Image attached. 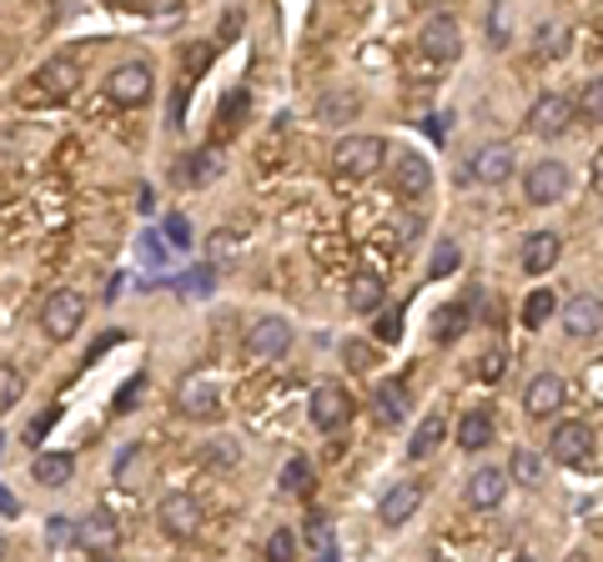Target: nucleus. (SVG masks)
<instances>
[{
  "instance_id": "1",
  "label": "nucleus",
  "mask_w": 603,
  "mask_h": 562,
  "mask_svg": "<svg viewBox=\"0 0 603 562\" xmlns=\"http://www.w3.org/2000/svg\"><path fill=\"white\" fill-rule=\"evenodd\" d=\"M383 156H387L383 136H342L337 152H332V171L342 181H367V176H377Z\"/></svg>"
},
{
  "instance_id": "2",
  "label": "nucleus",
  "mask_w": 603,
  "mask_h": 562,
  "mask_svg": "<svg viewBox=\"0 0 603 562\" xmlns=\"http://www.w3.org/2000/svg\"><path fill=\"white\" fill-rule=\"evenodd\" d=\"M176 412L191 422L221 417V382L211 372H187V377L176 382Z\"/></svg>"
},
{
  "instance_id": "3",
  "label": "nucleus",
  "mask_w": 603,
  "mask_h": 562,
  "mask_svg": "<svg viewBox=\"0 0 603 562\" xmlns=\"http://www.w3.org/2000/svg\"><path fill=\"white\" fill-rule=\"evenodd\" d=\"M81 322H86V296H81V292L61 287V292L45 296V306H41V332L51 336V342H71V336L81 332Z\"/></svg>"
},
{
  "instance_id": "4",
  "label": "nucleus",
  "mask_w": 603,
  "mask_h": 562,
  "mask_svg": "<svg viewBox=\"0 0 603 562\" xmlns=\"http://www.w3.org/2000/svg\"><path fill=\"white\" fill-rule=\"evenodd\" d=\"M241 346H247L252 362H282L292 352V322L287 316H257L247 326V336H241Z\"/></svg>"
},
{
  "instance_id": "5",
  "label": "nucleus",
  "mask_w": 603,
  "mask_h": 562,
  "mask_svg": "<svg viewBox=\"0 0 603 562\" xmlns=\"http://www.w3.org/2000/svg\"><path fill=\"white\" fill-rule=\"evenodd\" d=\"M156 522H162L166 538L191 542L201 532V502L191 498V492H166V498L156 502Z\"/></svg>"
},
{
  "instance_id": "6",
  "label": "nucleus",
  "mask_w": 603,
  "mask_h": 562,
  "mask_svg": "<svg viewBox=\"0 0 603 562\" xmlns=\"http://www.w3.org/2000/svg\"><path fill=\"white\" fill-rule=\"evenodd\" d=\"M106 101L111 106H146L152 101V65L146 61H126V65H116L106 76Z\"/></svg>"
},
{
  "instance_id": "7",
  "label": "nucleus",
  "mask_w": 603,
  "mask_h": 562,
  "mask_svg": "<svg viewBox=\"0 0 603 562\" xmlns=\"http://www.w3.org/2000/svg\"><path fill=\"white\" fill-rule=\"evenodd\" d=\"M417 45H423V55H428V61L453 65V61L462 55V25L453 21L448 11H438V15H428V21H423V31H417Z\"/></svg>"
},
{
  "instance_id": "8",
  "label": "nucleus",
  "mask_w": 603,
  "mask_h": 562,
  "mask_svg": "<svg viewBox=\"0 0 603 562\" xmlns=\"http://www.w3.org/2000/svg\"><path fill=\"white\" fill-rule=\"evenodd\" d=\"M549 457L553 462H563V467H589L593 462V427L589 422H559L553 427V437H549Z\"/></svg>"
},
{
  "instance_id": "9",
  "label": "nucleus",
  "mask_w": 603,
  "mask_h": 562,
  "mask_svg": "<svg viewBox=\"0 0 603 562\" xmlns=\"http://www.w3.org/2000/svg\"><path fill=\"white\" fill-rule=\"evenodd\" d=\"M569 186H573V176H569V166H563V162H533V166H528V176H523V196L533 206L563 201Z\"/></svg>"
},
{
  "instance_id": "10",
  "label": "nucleus",
  "mask_w": 603,
  "mask_h": 562,
  "mask_svg": "<svg viewBox=\"0 0 603 562\" xmlns=\"http://www.w3.org/2000/svg\"><path fill=\"white\" fill-rule=\"evenodd\" d=\"M569 126H573V101L569 96H538L533 101V111H528V131H533L538 140H559V136H569Z\"/></svg>"
},
{
  "instance_id": "11",
  "label": "nucleus",
  "mask_w": 603,
  "mask_h": 562,
  "mask_svg": "<svg viewBox=\"0 0 603 562\" xmlns=\"http://www.w3.org/2000/svg\"><path fill=\"white\" fill-rule=\"evenodd\" d=\"M513 166H518L513 146H508V140H488V146H478V152H472L468 176H472V181H482V186H503L508 176H513Z\"/></svg>"
},
{
  "instance_id": "12",
  "label": "nucleus",
  "mask_w": 603,
  "mask_h": 562,
  "mask_svg": "<svg viewBox=\"0 0 603 562\" xmlns=\"http://www.w3.org/2000/svg\"><path fill=\"white\" fill-rule=\"evenodd\" d=\"M308 417H312L318 433H337V427H347V417H352V397L337 387V382H322L308 402Z\"/></svg>"
},
{
  "instance_id": "13",
  "label": "nucleus",
  "mask_w": 603,
  "mask_h": 562,
  "mask_svg": "<svg viewBox=\"0 0 603 562\" xmlns=\"http://www.w3.org/2000/svg\"><path fill=\"white\" fill-rule=\"evenodd\" d=\"M559 322H563V332H569L573 342H589V336L603 332V302L599 296H589V292L569 296V302L559 306Z\"/></svg>"
},
{
  "instance_id": "14",
  "label": "nucleus",
  "mask_w": 603,
  "mask_h": 562,
  "mask_svg": "<svg viewBox=\"0 0 603 562\" xmlns=\"http://www.w3.org/2000/svg\"><path fill=\"white\" fill-rule=\"evenodd\" d=\"M393 186L397 196H407V201H423V196L433 191V162L417 152H403L393 162Z\"/></svg>"
},
{
  "instance_id": "15",
  "label": "nucleus",
  "mask_w": 603,
  "mask_h": 562,
  "mask_svg": "<svg viewBox=\"0 0 603 562\" xmlns=\"http://www.w3.org/2000/svg\"><path fill=\"white\" fill-rule=\"evenodd\" d=\"M563 377L559 372H538V377H528V387H523V412L528 417H553V412L563 407Z\"/></svg>"
},
{
  "instance_id": "16",
  "label": "nucleus",
  "mask_w": 603,
  "mask_h": 562,
  "mask_svg": "<svg viewBox=\"0 0 603 562\" xmlns=\"http://www.w3.org/2000/svg\"><path fill=\"white\" fill-rule=\"evenodd\" d=\"M462 498H468V508H478V512L503 508V498H508L503 467H478V472L468 477V487H462Z\"/></svg>"
},
{
  "instance_id": "17",
  "label": "nucleus",
  "mask_w": 603,
  "mask_h": 562,
  "mask_svg": "<svg viewBox=\"0 0 603 562\" xmlns=\"http://www.w3.org/2000/svg\"><path fill=\"white\" fill-rule=\"evenodd\" d=\"M417 508H423V482H393L377 502V518H383V528H403Z\"/></svg>"
},
{
  "instance_id": "18",
  "label": "nucleus",
  "mask_w": 603,
  "mask_h": 562,
  "mask_svg": "<svg viewBox=\"0 0 603 562\" xmlns=\"http://www.w3.org/2000/svg\"><path fill=\"white\" fill-rule=\"evenodd\" d=\"M76 542H81L86 552H96V558H111V552L121 548L116 518H111V512H91V518H81V522H76Z\"/></svg>"
},
{
  "instance_id": "19",
  "label": "nucleus",
  "mask_w": 603,
  "mask_h": 562,
  "mask_svg": "<svg viewBox=\"0 0 603 562\" xmlns=\"http://www.w3.org/2000/svg\"><path fill=\"white\" fill-rule=\"evenodd\" d=\"M76 86H81V65L71 55L66 61H45L35 71V96H45V101H66Z\"/></svg>"
},
{
  "instance_id": "20",
  "label": "nucleus",
  "mask_w": 603,
  "mask_h": 562,
  "mask_svg": "<svg viewBox=\"0 0 603 562\" xmlns=\"http://www.w3.org/2000/svg\"><path fill=\"white\" fill-rule=\"evenodd\" d=\"M563 257V237L559 231H533V237H523V271L528 277H543V271H553Z\"/></svg>"
},
{
  "instance_id": "21",
  "label": "nucleus",
  "mask_w": 603,
  "mask_h": 562,
  "mask_svg": "<svg viewBox=\"0 0 603 562\" xmlns=\"http://www.w3.org/2000/svg\"><path fill=\"white\" fill-rule=\"evenodd\" d=\"M373 412H377V422H383V427H403L407 412H413V392H407V382L387 377L383 387L373 392Z\"/></svg>"
},
{
  "instance_id": "22",
  "label": "nucleus",
  "mask_w": 603,
  "mask_h": 562,
  "mask_svg": "<svg viewBox=\"0 0 603 562\" xmlns=\"http://www.w3.org/2000/svg\"><path fill=\"white\" fill-rule=\"evenodd\" d=\"M383 302H387V281L377 277V271H357V277L347 281L352 312H383Z\"/></svg>"
},
{
  "instance_id": "23",
  "label": "nucleus",
  "mask_w": 603,
  "mask_h": 562,
  "mask_svg": "<svg viewBox=\"0 0 603 562\" xmlns=\"http://www.w3.org/2000/svg\"><path fill=\"white\" fill-rule=\"evenodd\" d=\"M488 443H493V412L488 407L462 412V422H458V447L462 452H482Z\"/></svg>"
},
{
  "instance_id": "24",
  "label": "nucleus",
  "mask_w": 603,
  "mask_h": 562,
  "mask_svg": "<svg viewBox=\"0 0 603 562\" xmlns=\"http://www.w3.org/2000/svg\"><path fill=\"white\" fill-rule=\"evenodd\" d=\"M443 433H448V422L438 417V412H428V417H423V427H417L413 433V443H407V457H413V462H423V457H433L443 447Z\"/></svg>"
},
{
  "instance_id": "25",
  "label": "nucleus",
  "mask_w": 603,
  "mask_h": 562,
  "mask_svg": "<svg viewBox=\"0 0 603 562\" xmlns=\"http://www.w3.org/2000/svg\"><path fill=\"white\" fill-rule=\"evenodd\" d=\"M71 472H76V457H66V452H41V457H35V467H31V477L41 487L71 482Z\"/></svg>"
},
{
  "instance_id": "26",
  "label": "nucleus",
  "mask_w": 603,
  "mask_h": 562,
  "mask_svg": "<svg viewBox=\"0 0 603 562\" xmlns=\"http://www.w3.org/2000/svg\"><path fill=\"white\" fill-rule=\"evenodd\" d=\"M508 482H518V487H538V482H543V457H538L533 447H518L513 462H508Z\"/></svg>"
},
{
  "instance_id": "27",
  "label": "nucleus",
  "mask_w": 603,
  "mask_h": 562,
  "mask_svg": "<svg viewBox=\"0 0 603 562\" xmlns=\"http://www.w3.org/2000/svg\"><path fill=\"white\" fill-rule=\"evenodd\" d=\"M308 548H312V562H337V532H332L328 518L308 522Z\"/></svg>"
},
{
  "instance_id": "28",
  "label": "nucleus",
  "mask_w": 603,
  "mask_h": 562,
  "mask_svg": "<svg viewBox=\"0 0 603 562\" xmlns=\"http://www.w3.org/2000/svg\"><path fill=\"white\" fill-rule=\"evenodd\" d=\"M217 171H221V156H217V152H197V156H187V166H176V181L207 186Z\"/></svg>"
},
{
  "instance_id": "29",
  "label": "nucleus",
  "mask_w": 603,
  "mask_h": 562,
  "mask_svg": "<svg viewBox=\"0 0 603 562\" xmlns=\"http://www.w3.org/2000/svg\"><path fill=\"white\" fill-rule=\"evenodd\" d=\"M146 467H152V452H146L142 443L126 447V452H121V462H116V482L121 487H136L146 477Z\"/></svg>"
},
{
  "instance_id": "30",
  "label": "nucleus",
  "mask_w": 603,
  "mask_h": 562,
  "mask_svg": "<svg viewBox=\"0 0 603 562\" xmlns=\"http://www.w3.org/2000/svg\"><path fill=\"white\" fill-rule=\"evenodd\" d=\"M553 312H559V296H553L549 287H533L528 302H523V326H543Z\"/></svg>"
},
{
  "instance_id": "31",
  "label": "nucleus",
  "mask_w": 603,
  "mask_h": 562,
  "mask_svg": "<svg viewBox=\"0 0 603 562\" xmlns=\"http://www.w3.org/2000/svg\"><path fill=\"white\" fill-rule=\"evenodd\" d=\"M282 492L287 498H308L312 492V462L308 457H292V462L282 467Z\"/></svg>"
},
{
  "instance_id": "32",
  "label": "nucleus",
  "mask_w": 603,
  "mask_h": 562,
  "mask_svg": "<svg viewBox=\"0 0 603 562\" xmlns=\"http://www.w3.org/2000/svg\"><path fill=\"white\" fill-rule=\"evenodd\" d=\"M462 267V251H458V241H438V251H433V261H428V281H443V277H453V271Z\"/></svg>"
},
{
  "instance_id": "33",
  "label": "nucleus",
  "mask_w": 603,
  "mask_h": 562,
  "mask_svg": "<svg viewBox=\"0 0 603 562\" xmlns=\"http://www.w3.org/2000/svg\"><path fill=\"white\" fill-rule=\"evenodd\" d=\"M573 116H583V121H603V76H599V81H583L579 101H573Z\"/></svg>"
},
{
  "instance_id": "34",
  "label": "nucleus",
  "mask_w": 603,
  "mask_h": 562,
  "mask_svg": "<svg viewBox=\"0 0 603 562\" xmlns=\"http://www.w3.org/2000/svg\"><path fill=\"white\" fill-rule=\"evenodd\" d=\"M21 397H25V377L11 367V362H0V417H6Z\"/></svg>"
},
{
  "instance_id": "35",
  "label": "nucleus",
  "mask_w": 603,
  "mask_h": 562,
  "mask_svg": "<svg viewBox=\"0 0 603 562\" xmlns=\"http://www.w3.org/2000/svg\"><path fill=\"white\" fill-rule=\"evenodd\" d=\"M241 447L231 443V437H217V443H207V452H201V462L211 467V472H221V467H237Z\"/></svg>"
},
{
  "instance_id": "36",
  "label": "nucleus",
  "mask_w": 603,
  "mask_h": 562,
  "mask_svg": "<svg viewBox=\"0 0 603 562\" xmlns=\"http://www.w3.org/2000/svg\"><path fill=\"white\" fill-rule=\"evenodd\" d=\"M373 332H377V342H383V346L403 342V306H383L377 322H373Z\"/></svg>"
},
{
  "instance_id": "37",
  "label": "nucleus",
  "mask_w": 603,
  "mask_h": 562,
  "mask_svg": "<svg viewBox=\"0 0 603 562\" xmlns=\"http://www.w3.org/2000/svg\"><path fill=\"white\" fill-rule=\"evenodd\" d=\"M267 562H297V532L292 528H277L267 538Z\"/></svg>"
},
{
  "instance_id": "38",
  "label": "nucleus",
  "mask_w": 603,
  "mask_h": 562,
  "mask_svg": "<svg viewBox=\"0 0 603 562\" xmlns=\"http://www.w3.org/2000/svg\"><path fill=\"white\" fill-rule=\"evenodd\" d=\"M462 326H468V312H462V306H443V312H438V326H433V336H438V342H453Z\"/></svg>"
},
{
  "instance_id": "39",
  "label": "nucleus",
  "mask_w": 603,
  "mask_h": 562,
  "mask_svg": "<svg viewBox=\"0 0 603 562\" xmlns=\"http://www.w3.org/2000/svg\"><path fill=\"white\" fill-rule=\"evenodd\" d=\"M342 362H347L352 372H373L377 352H373V346H367V342H352V336H347V342H342Z\"/></svg>"
},
{
  "instance_id": "40",
  "label": "nucleus",
  "mask_w": 603,
  "mask_h": 562,
  "mask_svg": "<svg viewBox=\"0 0 603 562\" xmlns=\"http://www.w3.org/2000/svg\"><path fill=\"white\" fill-rule=\"evenodd\" d=\"M166 247H176V251H187L191 247V221L176 211V217H166Z\"/></svg>"
},
{
  "instance_id": "41",
  "label": "nucleus",
  "mask_w": 603,
  "mask_h": 562,
  "mask_svg": "<svg viewBox=\"0 0 603 562\" xmlns=\"http://www.w3.org/2000/svg\"><path fill=\"white\" fill-rule=\"evenodd\" d=\"M45 538H51V548H61V542H76V522H71V518H51Z\"/></svg>"
},
{
  "instance_id": "42",
  "label": "nucleus",
  "mask_w": 603,
  "mask_h": 562,
  "mask_svg": "<svg viewBox=\"0 0 603 562\" xmlns=\"http://www.w3.org/2000/svg\"><path fill=\"white\" fill-rule=\"evenodd\" d=\"M136 392H146V377H132V382H126V387H121L116 412H132V407H136Z\"/></svg>"
},
{
  "instance_id": "43",
  "label": "nucleus",
  "mask_w": 603,
  "mask_h": 562,
  "mask_svg": "<svg viewBox=\"0 0 603 562\" xmlns=\"http://www.w3.org/2000/svg\"><path fill=\"white\" fill-rule=\"evenodd\" d=\"M498 372H503V357H498V352H488V357L478 362V377L482 382H498Z\"/></svg>"
},
{
  "instance_id": "44",
  "label": "nucleus",
  "mask_w": 603,
  "mask_h": 562,
  "mask_svg": "<svg viewBox=\"0 0 603 562\" xmlns=\"http://www.w3.org/2000/svg\"><path fill=\"white\" fill-rule=\"evenodd\" d=\"M0 512H6V518H11V512H15V498H11V492H6V487H0Z\"/></svg>"
},
{
  "instance_id": "45",
  "label": "nucleus",
  "mask_w": 603,
  "mask_h": 562,
  "mask_svg": "<svg viewBox=\"0 0 603 562\" xmlns=\"http://www.w3.org/2000/svg\"><path fill=\"white\" fill-rule=\"evenodd\" d=\"M513 562H538V558H513Z\"/></svg>"
},
{
  "instance_id": "46",
  "label": "nucleus",
  "mask_w": 603,
  "mask_h": 562,
  "mask_svg": "<svg viewBox=\"0 0 603 562\" xmlns=\"http://www.w3.org/2000/svg\"><path fill=\"white\" fill-rule=\"evenodd\" d=\"M96 562H116V558H96Z\"/></svg>"
},
{
  "instance_id": "47",
  "label": "nucleus",
  "mask_w": 603,
  "mask_h": 562,
  "mask_svg": "<svg viewBox=\"0 0 603 562\" xmlns=\"http://www.w3.org/2000/svg\"><path fill=\"white\" fill-rule=\"evenodd\" d=\"M0 552H6V542H0Z\"/></svg>"
}]
</instances>
